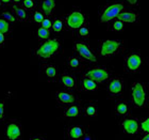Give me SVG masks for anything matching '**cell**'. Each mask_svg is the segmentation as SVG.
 Segmentation results:
<instances>
[{"label":"cell","instance_id":"cell-40","mask_svg":"<svg viewBox=\"0 0 149 140\" xmlns=\"http://www.w3.org/2000/svg\"><path fill=\"white\" fill-rule=\"evenodd\" d=\"M31 140H44V139H43V138L36 137V138H33V139H31Z\"/></svg>","mask_w":149,"mask_h":140},{"label":"cell","instance_id":"cell-4","mask_svg":"<svg viewBox=\"0 0 149 140\" xmlns=\"http://www.w3.org/2000/svg\"><path fill=\"white\" fill-rule=\"evenodd\" d=\"M61 42L58 39H48L36 50V55L42 59H49L59 53Z\"/></svg>","mask_w":149,"mask_h":140},{"label":"cell","instance_id":"cell-12","mask_svg":"<svg viewBox=\"0 0 149 140\" xmlns=\"http://www.w3.org/2000/svg\"><path fill=\"white\" fill-rule=\"evenodd\" d=\"M6 135L8 139L10 140H18L20 138V135H22L20 125L16 122H12V123L8 124L6 129Z\"/></svg>","mask_w":149,"mask_h":140},{"label":"cell","instance_id":"cell-18","mask_svg":"<svg viewBox=\"0 0 149 140\" xmlns=\"http://www.w3.org/2000/svg\"><path fill=\"white\" fill-rule=\"evenodd\" d=\"M81 87L85 91H96L97 88H98V84L90 78L83 77L81 79Z\"/></svg>","mask_w":149,"mask_h":140},{"label":"cell","instance_id":"cell-5","mask_svg":"<svg viewBox=\"0 0 149 140\" xmlns=\"http://www.w3.org/2000/svg\"><path fill=\"white\" fill-rule=\"evenodd\" d=\"M143 65L142 53L139 50H131L125 56V70L127 73L140 72Z\"/></svg>","mask_w":149,"mask_h":140},{"label":"cell","instance_id":"cell-38","mask_svg":"<svg viewBox=\"0 0 149 140\" xmlns=\"http://www.w3.org/2000/svg\"><path fill=\"white\" fill-rule=\"evenodd\" d=\"M4 42V34L0 33V44H2Z\"/></svg>","mask_w":149,"mask_h":140},{"label":"cell","instance_id":"cell-22","mask_svg":"<svg viewBox=\"0 0 149 140\" xmlns=\"http://www.w3.org/2000/svg\"><path fill=\"white\" fill-rule=\"evenodd\" d=\"M140 133L149 134V117L140 120Z\"/></svg>","mask_w":149,"mask_h":140},{"label":"cell","instance_id":"cell-30","mask_svg":"<svg viewBox=\"0 0 149 140\" xmlns=\"http://www.w3.org/2000/svg\"><path fill=\"white\" fill-rule=\"evenodd\" d=\"M40 24H42V28H45V29H50L51 26H52V22L49 18H44V20Z\"/></svg>","mask_w":149,"mask_h":140},{"label":"cell","instance_id":"cell-3","mask_svg":"<svg viewBox=\"0 0 149 140\" xmlns=\"http://www.w3.org/2000/svg\"><path fill=\"white\" fill-rule=\"evenodd\" d=\"M124 42L117 40H104L100 42L99 53L101 57H111L124 51Z\"/></svg>","mask_w":149,"mask_h":140},{"label":"cell","instance_id":"cell-11","mask_svg":"<svg viewBox=\"0 0 149 140\" xmlns=\"http://www.w3.org/2000/svg\"><path fill=\"white\" fill-rule=\"evenodd\" d=\"M117 19L125 24H135L140 20V14L134 10L124 9L117 16Z\"/></svg>","mask_w":149,"mask_h":140},{"label":"cell","instance_id":"cell-36","mask_svg":"<svg viewBox=\"0 0 149 140\" xmlns=\"http://www.w3.org/2000/svg\"><path fill=\"white\" fill-rule=\"evenodd\" d=\"M130 6H137L140 3V0H126Z\"/></svg>","mask_w":149,"mask_h":140},{"label":"cell","instance_id":"cell-35","mask_svg":"<svg viewBox=\"0 0 149 140\" xmlns=\"http://www.w3.org/2000/svg\"><path fill=\"white\" fill-rule=\"evenodd\" d=\"M137 140H149V134H141Z\"/></svg>","mask_w":149,"mask_h":140},{"label":"cell","instance_id":"cell-2","mask_svg":"<svg viewBox=\"0 0 149 140\" xmlns=\"http://www.w3.org/2000/svg\"><path fill=\"white\" fill-rule=\"evenodd\" d=\"M124 9L126 8L123 0H117L106 4L100 13V23H110L113 19H116L118 14Z\"/></svg>","mask_w":149,"mask_h":140},{"label":"cell","instance_id":"cell-31","mask_svg":"<svg viewBox=\"0 0 149 140\" xmlns=\"http://www.w3.org/2000/svg\"><path fill=\"white\" fill-rule=\"evenodd\" d=\"M44 15L42 14L40 12H35V14H34V16H33V19H34V22H36V23H38V24H40V23L43 22L44 20Z\"/></svg>","mask_w":149,"mask_h":140},{"label":"cell","instance_id":"cell-19","mask_svg":"<svg viewBox=\"0 0 149 140\" xmlns=\"http://www.w3.org/2000/svg\"><path fill=\"white\" fill-rule=\"evenodd\" d=\"M54 8H56V0H44L42 3V10L47 15L51 14Z\"/></svg>","mask_w":149,"mask_h":140},{"label":"cell","instance_id":"cell-6","mask_svg":"<svg viewBox=\"0 0 149 140\" xmlns=\"http://www.w3.org/2000/svg\"><path fill=\"white\" fill-rule=\"evenodd\" d=\"M86 22V16L84 13L81 11H72L66 16L65 18V24L69 29L72 30H78V29L85 25Z\"/></svg>","mask_w":149,"mask_h":140},{"label":"cell","instance_id":"cell-33","mask_svg":"<svg viewBox=\"0 0 149 140\" xmlns=\"http://www.w3.org/2000/svg\"><path fill=\"white\" fill-rule=\"evenodd\" d=\"M24 6L28 9H31L34 6V2H33V0H24Z\"/></svg>","mask_w":149,"mask_h":140},{"label":"cell","instance_id":"cell-41","mask_svg":"<svg viewBox=\"0 0 149 140\" xmlns=\"http://www.w3.org/2000/svg\"><path fill=\"white\" fill-rule=\"evenodd\" d=\"M1 1H2V2H4V3H8V2H10L11 0H1Z\"/></svg>","mask_w":149,"mask_h":140},{"label":"cell","instance_id":"cell-20","mask_svg":"<svg viewBox=\"0 0 149 140\" xmlns=\"http://www.w3.org/2000/svg\"><path fill=\"white\" fill-rule=\"evenodd\" d=\"M67 65L70 70H74V71H78V70L81 69L82 66V62L81 60L76 56L69 57L68 60H67Z\"/></svg>","mask_w":149,"mask_h":140},{"label":"cell","instance_id":"cell-7","mask_svg":"<svg viewBox=\"0 0 149 140\" xmlns=\"http://www.w3.org/2000/svg\"><path fill=\"white\" fill-rule=\"evenodd\" d=\"M120 126L125 134L131 135V136L140 134V120L135 117H131V115L124 117L120 121Z\"/></svg>","mask_w":149,"mask_h":140},{"label":"cell","instance_id":"cell-32","mask_svg":"<svg viewBox=\"0 0 149 140\" xmlns=\"http://www.w3.org/2000/svg\"><path fill=\"white\" fill-rule=\"evenodd\" d=\"M2 15H3V17H4V19H6V22H16V18L12 15V14H11V13L3 12Z\"/></svg>","mask_w":149,"mask_h":140},{"label":"cell","instance_id":"cell-23","mask_svg":"<svg viewBox=\"0 0 149 140\" xmlns=\"http://www.w3.org/2000/svg\"><path fill=\"white\" fill-rule=\"evenodd\" d=\"M45 74L48 78L50 79H54V78L58 76V70H56V66L53 65H48L45 69Z\"/></svg>","mask_w":149,"mask_h":140},{"label":"cell","instance_id":"cell-9","mask_svg":"<svg viewBox=\"0 0 149 140\" xmlns=\"http://www.w3.org/2000/svg\"><path fill=\"white\" fill-rule=\"evenodd\" d=\"M84 77L90 78L96 84H101L110 78V72L104 68H93L84 74Z\"/></svg>","mask_w":149,"mask_h":140},{"label":"cell","instance_id":"cell-29","mask_svg":"<svg viewBox=\"0 0 149 140\" xmlns=\"http://www.w3.org/2000/svg\"><path fill=\"white\" fill-rule=\"evenodd\" d=\"M13 9H14L15 13L17 14V16H18L20 19H26V18H27V13H26V11L24 9H22V8H18V6H14Z\"/></svg>","mask_w":149,"mask_h":140},{"label":"cell","instance_id":"cell-15","mask_svg":"<svg viewBox=\"0 0 149 140\" xmlns=\"http://www.w3.org/2000/svg\"><path fill=\"white\" fill-rule=\"evenodd\" d=\"M84 134H85L84 129L79 125H74V126L69 127L68 132H67L69 139L72 140H81L84 136Z\"/></svg>","mask_w":149,"mask_h":140},{"label":"cell","instance_id":"cell-42","mask_svg":"<svg viewBox=\"0 0 149 140\" xmlns=\"http://www.w3.org/2000/svg\"><path fill=\"white\" fill-rule=\"evenodd\" d=\"M14 1H15V2H19V1H20V0H14Z\"/></svg>","mask_w":149,"mask_h":140},{"label":"cell","instance_id":"cell-24","mask_svg":"<svg viewBox=\"0 0 149 140\" xmlns=\"http://www.w3.org/2000/svg\"><path fill=\"white\" fill-rule=\"evenodd\" d=\"M125 28V24L120 20H118L117 18L113 19L111 24V29L113 31H123Z\"/></svg>","mask_w":149,"mask_h":140},{"label":"cell","instance_id":"cell-8","mask_svg":"<svg viewBox=\"0 0 149 140\" xmlns=\"http://www.w3.org/2000/svg\"><path fill=\"white\" fill-rule=\"evenodd\" d=\"M74 50L82 59L86 60L88 62H97V57L96 55L91 50L88 44L85 42H77L74 44Z\"/></svg>","mask_w":149,"mask_h":140},{"label":"cell","instance_id":"cell-1","mask_svg":"<svg viewBox=\"0 0 149 140\" xmlns=\"http://www.w3.org/2000/svg\"><path fill=\"white\" fill-rule=\"evenodd\" d=\"M131 107L135 109L146 108L149 105V96L147 93L146 84L142 81H135L132 84L130 89Z\"/></svg>","mask_w":149,"mask_h":140},{"label":"cell","instance_id":"cell-21","mask_svg":"<svg viewBox=\"0 0 149 140\" xmlns=\"http://www.w3.org/2000/svg\"><path fill=\"white\" fill-rule=\"evenodd\" d=\"M84 113L86 117H96L97 115V104L96 103H90L87 104L84 108Z\"/></svg>","mask_w":149,"mask_h":140},{"label":"cell","instance_id":"cell-43","mask_svg":"<svg viewBox=\"0 0 149 140\" xmlns=\"http://www.w3.org/2000/svg\"><path fill=\"white\" fill-rule=\"evenodd\" d=\"M0 6H1V2H0Z\"/></svg>","mask_w":149,"mask_h":140},{"label":"cell","instance_id":"cell-14","mask_svg":"<svg viewBox=\"0 0 149 140\" xmlns=\"http://www.w3.org/2000/svg\"><path fill=\"white\" fill-rule=\"evenodd\" d=\"M115 113L117 115H120V117H127V115H130L131 111V105L130 103H128L127 101H119L115 104L114 107Z\"/></svg>","mask_w":149,"mask_h":140},{"label":"cell","instance_id":"cell-16","mask_svg":"<svg viewBox=\"0 0 149 140\" xmlns=\"http://www.w3.org/2000/svg\"><path fill=\"white\" fill-rule=\"evenodd\" d=\"M61 84L67 89H74L77 87L76 78L72 75L68 74V73H65V74H63L61 76Z\"/></svg>","mask_w":149,"mask_h":140},{"label":"cell","instance_id":"cell-27","mask_svg":"<svg viewBox=\"0 0 149 140\" xmlns=\"http://www.w3.org/2000/svg\"><path fill=\"white\" fill-rule=\"evenodd\" d=\"M37 37H40V39H42V40H46V39H48V37H50L49 30L40 27V28H38V30H37Z\"/></svg>","mask_w":149,"mask_h":140},{"label":"cell","instance_id":"cell-25","mask_svg":"<svg viewBox=\"0 0 149 140\" xmlns=\"http://www.w3.org/2000/svg\"><path fill=\"white\" fill-rule=\"evenodd\" d=\"M51 28L53 29V31H54V32L63 31V29H64V23H63L62 19H60V18L56 19V20H53Z\"/></svg>","mask_w":149,"mask_h":140},{"label":"cell","instance_id":"cell-17","mask_svg":"<svg viewBox=\"0 0 149 140\" xmlns=\"http://www.w3.org/2000/svg\"><path fill=\"white\" fill-rule=\"evenodd\" d=\"M80 115V106L78 104L69 105V107L64 110V117L66 118H76Z\"/></svg>","mask_w":149,"mask_h":140},{"label":"cell","instance_id":"cell-26","mask_svg":"<svg viewBox=\"0 0 149 140\" xmlns=\"http://www.w3.org/2000/svg\"><path fill=\"white\" fill-rule=\"evenodd\" d=\"M77 31H78V35L80 37H82V39H85V37H87L90 35V29H88V27L86 25L80 27Z\"/></svg>","mask_w":149,"mask_h":140},{"label":"cell","instance_id":"cell-10","mask_svg":"<svg viewBox=\"0 0 149 140\" xmlns=\"http://www.w3.org/2000/svg\"><path fill=\"white\" fill-rule=\"evenodd\" d=\"M124 91V80L120 77H114L108 84V92L111 96H119Z\"/></svg>","mask_w":149,"mask_h":140},{"label":"cell","instance_id":"cell-13","mask_svg":"<svg viewBox=\"0 0 149 140\" xmlns=\"http://www.w3.org/2000/svg\"><path fill=\"white\" fill-rule=\"evenodd\" d=\"M56 100L62 105H74L77 102V97L72 92L68 91H60L56 93Z\"/></svg>","mask_w":149,"mask_h":140},{"label":"cell","instance_id":"cell-28","mask_svg":"<svg viewBox=\"0 0 149 140\" xmlns=\"http://www.w3.org/2000/svg\"><path fill=\"white\" fill-rule=\"evenodd\" d=\"M10 29V26H9V23L6 22V19H1L0 18V33H6V32L9 31Z\"/></svg>","mask_w":149,"mask_h":140},{"label":"cell","instance_id":"cell-39","mask_svg":"<svg viewBox=\"0 0 149 140\" xmlns=\"http://www.w3.org/2000/svg\"><path fill=\"white\" fill-rule=\"evenodd\" d=\"M146 89H147V93H148V96H149V82L146 84Z\"/></svg>","mask_w":149,"mask_h":140},{"label":"cell","instance_id":"cell-34","mask_svg":"<svg viewBox=\"0 0 149 140\" xmlns=\"http://www.w3.org/2000/svg\"><path fill=\"white\" fill-rule=\"evenodd\" d=\"M3 115H4V103L0 102V120L3 118Z\"/></svg>","mask_w":149,"mask_h":140},{"label":"cell","instance_id":"cell-37","mask_svg":"<svg viewBox=\"0 0 149 140\" xmlns=\"http://www.w3.org/2000/svg\"><path fill=\"white\" fill-rule=\"evenodd\" d=\"M81 140H92V136L90 134H84V136Z\"/></svg>","mask_w":149,"mask_h":140}]
</instances>
